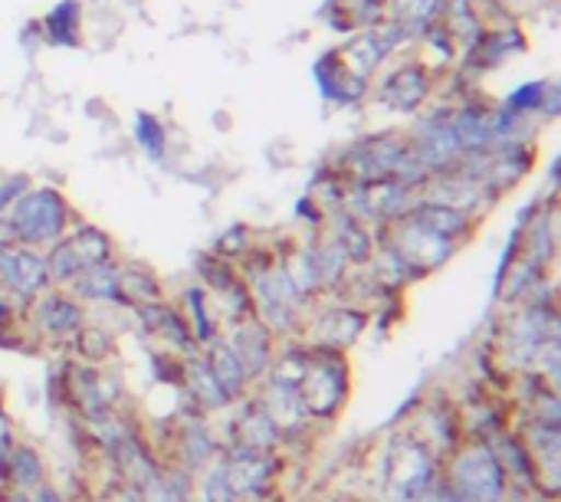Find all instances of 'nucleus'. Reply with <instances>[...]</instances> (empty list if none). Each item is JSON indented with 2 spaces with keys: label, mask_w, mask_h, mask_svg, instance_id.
<instances>
[{
  "label": "nucleus",
  "mask_w": 561,
  "mask_h": 502,
  "mask_svg": "<svg viewBox=\"0 0 561 502\" xmlns=\"http://www.w3.org/2000/svg\"><path fill=\"white\" fill-rule=\"evenodd\" d=\"M500 457L486 444L467 447L450 470V493L460 502H503L506 477Z\"/></svg>",
  "instance_id": "f257e3e1"
},
{
  "label": "nucleus",
  "mask_w": 561,
  "mask_h": 502,
  "mask_svg": "<svg viewBox=\"0 0 561 502\" xmlns=\"http://www.w3.org/2000/svg\"><path fill=\"white\" fill-rule=\"evenodd\" d=\"M345 395H348V372H345L342 358L325 355L322 362L306 365V375L299 381V398H302L306 414L329 418L339 411Z\"/></svg>",
  "instance_id": "f03ea898"
},
{
  "label": "nucleus",
  "mask_w": 561,
  "mask_h": 502,
  "mask_svg": "<svg viewBox=\"0 0 561 502\" xmlns=\"http://www.w3.org/2000/svg\"><path fill=\"white\" fill-rule=\"evenodd\" d=\"M62 204H59V197H53L49 191H43V194H33V197H26L20 207H16V214H13V227H16V233L26 240V243H46V240H56L59 237V230H62Z\"/></svg>",
  "instance_id": "7ed1b4c3"
},
{
  "label": "nucleus",
  "mask_w": 561,
  "mask_h": 502,
  "mask_svg": "<svg viewBox=\"0 0 561 502\" xmlns=\"http://www.w3.org/2000/svg\"><path fill=\"white\" fill-rule=\"evenodd\" d=\"M0 276H3V283H7L10 289H16V293H23V296H33V293H39L43 283H46V266H43V260L33 256V253H7V256L0 260Z\"/></svg>",
  "instance_id": "20e7f679"
},
{
  "label": "nucleus",
  "mask_w": 561,
  "mask_h": 502,
  "mask_svg": "<svg viewBox=\"0 0 561 502\" xmlns=\"http://www.w3.org/2000/svg\"><path fill=\"white\" fill-rule=\"evenodd\" d=\"M210 375H214L217 388L224 391V398L240 395V388H243V381H247V372H243L240 358H237L230 349H217V352H214V358H210Z\"/></svg>",
  "instance_id": "39448f33"
},
{
  "label": "nucleus",
  "mask_w": 561,
  "mask_h": 502,
  "mask_svg": "<svg viewBox=\"0 0 561 502\" xmlns=\"http://www.w3.org/2000/svg\"><path fill=\"white\" fill-rule=\"evenodd\" d=\"M39 312H43V316H39V326H43L49 335H56V339H62V335H69V332L79 329V309H76L72 303H66L62 296L46 299Z\"/></svg>",
  "instance_id": "423d86ee"
},
{
  "label": "nucleus",
  "mask_w": 561,
  "mask_h": 502,
  "mask_svg": "<svg viewBox=\"0 0 561 502\" xmlns=\"http://www.w3.org/2000/svg\"><path fill=\"white\" fill-rule=\"evenodd\" d=\"M240 427H243V434H247V450H253V454H256V450L273 447V444H276V437H279V427H276V421H273L266 411L243 414Z\"/></svg>",
  "instance_id": "0eeeda50"
},
{
  "label": "nucleus",
  "mask_w": 561,
  "mask_h": 502,
  "mask_svg": "<svg viewBox=\"0 0 561 502\" xmlns=\"http://www.w3.org/2000/svg\"><path fill=\"white\" fill-rule=\"evenodd\" d=\"M10 480L20 490H30L43 480V464L33 450L26 447H10Z\"/></svg>",
  "instance_id": "6e6552de"
},
{
  "label": "nucleus",
  "mask_w": 561,
  "mask_h": 502,
  "mask_svg": "<svg viewBox=\"0 0 561 502\" xmlns=\"http://www.w3.org/2000/svg\"><path fill=\"white\" fill-rule=\"evenodd\" d=\"M10 447H13V434H10V427H7V418L0 414V460L10 454Z\"/></svg>",
  "instance_id": "1a4fd4ad"
},
{
  "label": "nucleus",
  "mask_w": 561,
  "mask_h": 502,
  "mask_svg": "<svg viewBox=\"0 0 561 502\" xmlns=\"http://www.w3.org/2000/svg\"><path fill=\"white\" fill-rule=\"evenodd\" d=\"M33 502H59V497H56V493H49V490H39Z\"/></svg>",
  "instance_id": "9d476101"
},
{
  "label": "nucleus",
  "mask_w": 561,
  "mask_h": 502,
  "mask_svg": "<svg viewBox=\"0 0 561 502\" xmlns=\"http://www.w3.org/2000/svg\"><path fill=\"white\" fill-rule=\"evenodd\" d=\"M118 502H141V500H138V497H131V493H128V497H122V500H118Z\"/></svg>",
  "instance_id": "9b49d317"
}]
</instances>
